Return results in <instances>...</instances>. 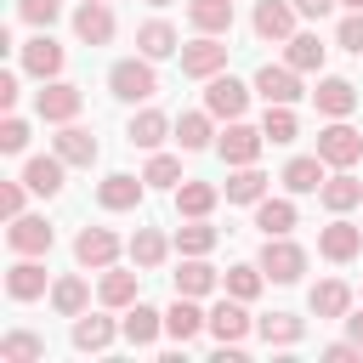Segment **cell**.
Here are the masks:
<instances>
[{
    "label": "cell",
    "instance_id": "74e56055",
    "mask_svg": "<svg viewBox=\"0 0 363 363\" xmlns=\"http://www.w3.org/2000/svg\"><path fill=\"white\" fill-rule=\"evenodd\" d=\"M216 227H210V216H182V227H176V250L182 255H210L216 250Z\"/></svg>",
    "mask_w": 363,
    "mask_h": 363
},
{
    "label": "cell",
    "instance_id": "9c48e42d",
    "mask_svg": "<svg viewBox=\"0 0 363 363\" xmlns=\"http://www.w3.org/2000/svg\"><path fill=\"white\" fill-rule=\"evenodd\" d=\"M295 0H255V11H250V28H255V40H267V45H284L289 34H295Z\"/></svg>",
    "mask_w": 363,
    "mask_h": 363
},
{
    "label": "cell",
    "instance_id": "8fae6325",
    "mask_svg": "<svg viewBox=\"0 0 363 363\" xmlns=\"http://www.w3.org/2000/svg\"><path fill=\"white\" fill-rule=\"evenodd\" d=\"M318 255H323V261H335V267L357 261V255H363V227H357V221H346V216H335V221L318 233Z\"/></svg>",
    "mask_w": 363,
    "mask_h": 363
},
{
    "label": "cell",
    "instance_id": "f5cc1de1",
    "mask_svg": "<svg viewBox=\"0 0 363 363\" xmlns=\"http://www.w3.org/2000/svg\"><path fill=\"white\" fill-rule=\"evenodd\" d=\"M340 323H346V335H352V340H357V346H363V312H346V318H340Z\"/></svg>",
    "mask_w": 363,
    "mask_h": 363
},
{
    "label": "cell",
    "instance_id": "ac0fdd59",
    "mask_svg": "<svg viewBox=\"0 0 363 363\" xmlns=\"http://www.w3.org/2000/svg\"><path fill=\"white\" fill-rule=\"evenodd\" d=\"M312 102H318V113H329V119H346V113H357L363 91H357L352 79H340V74H323V79H318V91H312Z\"/></svg>",
    "mask_w": 363,
    "mask_h": 363
},
{
    "label": "cell",
    "instance_id": "277c9868",
    "mask_svg": "<svg viewBox=\"0 0 363 363\" xmlns=\"http://www.w3.org/2000/svg\"><path fill=\"white\" fill-rule=\"evenodd\" d=\"M250 91H255V85H244V79H233V74L221 68L216 79H204V108H210L216 119H244V113H250Z\"/></svg>",
    "mask_w": 363,
    "mask_h": 363
},
{
    "label": "cell",
    "instance_id": "60d3db41",
    "mask_svg": "<svg viewBox=\"0 0 363 363\" xmlns=\"http://www.w3.org/2000/svg\"><path fill=\"white\" fill-rule=\"evenodd\" d=\"M40 357H45V335H34V329L0 335V363H40Z\"/></svg>",
    "mask_w": 363,
    "mask_h": 363
},
{
    "label": "cell",
    "instance_id": "9a60e30c",
    "mask_svg": "<svg viewBox=\"0 0 363 363\" xmlns=\"http://www.w3.org/2000/svg\"><path fill=\"white\" fill-rule=\"evenodd\" d=\"M17 51H23V68H28L40 85H45V79H57V74H62V62H68V51L51 40V28H40V34H34L28 45H17Z\"/></svg>",
    "mask_w": 363,
    "mask_h": 363
},
{
    "label": "cell",
    "instance_id": "30bf717a",
    "mask_svg": "<svg viewBox=\"0 0 363 363\" xmlns=\"http://www.w3.org/2000/svg\"><path fill=\"white\" fill-rule=\"evenodd\" d=\"M221 68H227V45H221V34H199V40L182 45V74H187V79H216Z\"/></svg>",
    "mask_w": 363,
    "mask_h": 363
},
{
    "label": "cell",
    "instance_id": "816d5d0a",
    "mask_svg": "<svg viewBox=\"0 0 363 363\" xmlns=\"http://www.w3.org/2000/svg\"><path fill=\"white\" fill-rule=\"evenodd\" d=\"M17 96H23V85H17V74H0V108H6V113L17 108Z\"/></svg>",
    "mask_w": 363,
    "mask_h": 363
},
{
    "label": "cell",
    "instance_id": "ffe728a7",
    "mask_svg": "<svg viewBox=\"0 0 363 363\" xmlns=\"http://www.w3.org/2000/svg\"><path fill=\"white\" fill-rule=\"evenodd\" d=\"M204 329H210V312H199V295H176L170 312H164V335L187 346V340H199Z\"/></svg>",
    "mask_w": 363,
    "mask_h": 363
},
{
    "label": "cell",
    "instance_id": "44dd1931",
    "mask_svg": "<svg viewBox=\"0 0 363 363\" xmlns=\"http://www.w3.org/2000/svg\"><path fill=\"white\" fill-rule=\"evenodd\" d=\"M164 136H176V119H164L159 108H142V113H130V125H125V142H130V147H147V153H159Z\"/></svg>",
    "mask_w": 363,
    "mask_h": 363
},
{
    "label": "cell",
    "instance_id": "b9f144b4",
    "mask_svg": "<svg viewBox=\"0 0 363 363\" xmlns=\"http://www.w3.org/2000/svg\"><path fill=\"white\" fill-rule=\"evenodd\" d=\"M261 136H267V142H278V147H284V142H295V136H301L295 108H289V102H267V113H261Z\"/></svg>",
    "mask_w": 363,
    "mask_h": 363
},
{
    "label": "cell",
    "instance_id": "484cf974",
    "mask_svg": "<svg viewBox=\"0 0 363 363\" xmlns=\"http://www.w3.org/2000/svg\"><path fill=\"white\" fill-rule=\"evenodd\" d=\"M51 147H57L68 164H79V170H91V164H96V153H102V147H96V136H91L85 125H74V119L57 130V142H51Z\"/></svg>",
    "mask_w": 363,
    "mask_h": 363
},
{
    "label": "cell",
    "instance_id": "52a82bcc",
    "mask_svg": "<svg viewBox=\"0 0 363 363\" xmlns=\"http://www.w3.org/2000/svg\"><path fill=\"white\" fill-rule=\"evenodd\" d=\"M79 108H85V91L68 79H45V91L34 96V113L45 125H68V119H79Z\"/></svg>",
    "mask_w": 363,
    "mask_h": 363
},
{
    "label": "cell",
    "instance_id": "f35d334b",
    "mask_svg": "<svg viewBox=\"0 0 363 363\" xmlns=\"http://www.w3.org/2000/svg\"><path fill=\"white\" fill-rule=\"evenodd\" d=\"M216 199H221V187H216V182H193V176H187V182L176 187V216H210V210H216Z\"/></svg>",
    "mask_w": 363,
    "mask_h": 363
},
{
    "label": "cell",
    "instance_id": "bcb514c9",
    "mask_svg": "<svg viewBox=\"0 0 363 363\" xmlns=\"http://www.w3.org/2000/svg\"><path fill=\"white\" fill-rule=\"evenodd\" d=\"M335 45H340V51H352V57H363V11H346V17H340Z\"/></svg>",
    "mask_w": 363,
    "mask_h": 363
},
{
    "label": "cell",
    "instance_id": "db71d44e",
    "mask_svg": "<svg viewBox=\"0 0 363 363\" xmlns=\"http://www.w3.org/2000/svg\"><path fill=\"white\" fill-rule=\"evenodd\" d=\"M340 6H346V11H363V0H340Z\"/></svg>",
    "mask_w": 363,
    "mask_h": 363
},
{
    "label": "cell",
    "instance_id": "7dc6e473",
    "mask_svg": "<svg viewBox=\"0 0 363 363\" xmlns=\"http://www.w3.org/2000/svg\"><path fill=\"white\" fill-rule=\"evenodd\" d=\"M23 147H28V119L6 113L0 119V153H23Z\"/></svg>",
    "mask_w": 363,
    "mask_h": 363
},
{
    "label": "cell",
    "instance_id": "8d00e7d4",
    "mask_svg": "<svg viewBox=\"0 0 363 363\" xmlns=\"http://www.w3.org/2000/svg\"><path fill=\"white\" fill-rule=\"evenodd\" d=\"M295 221H301L295 199H261V204H255V227H261L267 238H278V233H295Z\"/></svg>",
    "mask_w": 363,
    "mask_h": 363
},
{
    "label": "cell",
    "instance_id": "7bdbcfd3",
    "mask_svg": "<svg viewBox=\"0 0 363 363\" xmlns=\"http://www.w3.org/2000/svg\"><path fill=\"white\" fill-rule=\"evenodd\" d=\"M261 284H267L261 261H238V267H227V272H221V289H227V295H238V301H255V295H261Z\"/></svg>",
    "mask_w": 363,
    "mask_h": 363
},
{
    "label": "cell",
    "instance_id": "d4e9b609",
    "mask_svg": "<svg viewBox=\"0 0 363 363\" xmlns=\"http://www.w3.org/2000/svg\"><path fill=\"white\" fill-rule=\"evenodd\" d=\"M210 142H216V113L210 108H193V113L176 119V147L182 153H204Z\"/></svg>",
    "mask_w": 363,
    "mask_h": 363
},
{
    "label": "cell",
    "instance_id": "4fadbf2b",
    "mask_svg": "<svg viewBox=\"0 0 363 363\" xmlns=\"http://www.w3.org/2000/svg\"><path fill=\"white\" fill-rule=\"evenodd\" d=\"M6 244H11V255H51L57 233H51V221H45V216H11Z\"/></svg>",
    "mask_w": 363,
    "mask_h": 363
},
{
    "label": "cell",
    "instance_id": "d6a6232c",
    "mask_svg": "<svg viewBox=\"0 0 363 363\" xmlns=\"http://www.w3.org/2000/svg\"><path fill=\"white\" fill-rule=\"evenodd\" d=\"M221 193H227V204H261L267 199V170L261 164H238Z\"/></svg>",
    "mask_w": 363,
    "mask_h": 363
},
{
    "label": "cell",
    "instance_id": "3957f363",
    "mask_svg": "<svg viewBox=\"0 0 363 363\" xmlns=\"http://www.w3.org/2000/svg\"><path fill=\"white\" fill-rule=\"evenodd\" d=\"M261 147H267V136H261V125H244V119H227V130H216V153L227 159V170H238V164H255V159H261Z\"/></svg>",
    "mask_w": 363,
    "mask_h": 363
},
{
    "label": "cell",
    "instance_id": "c3c4849f",
    "mask_svg": "<svg viewBox=\"0 0 363 363\" xmlns=\"http://www.w3.org/2000/svg\"><path fill=\"white\" fill-rule=\"evenodd\" d=\"M23 199H28V182H23V176H17V182H6V187H0V216H6V221H11V216H23Z\"/></svg>",
    "mask_w": 363,
    "mask_h": 363
},
{
    "label": "cell",
    "instance_id": "2e32d148",
    "mask_svg": "<svg viewBox=\"0 0 363 363\" xmlns=\"http://www.w3.org/2000/svg\"><path fill=\"white\" fill-rule=\"evenodd\" d=\"M147 199V176H130V170H113L96 182V204L102 210H136Z\"/></svg>",
    "mask_w": 363,
    "mask_h": 363
},
{
    "label": "cell",
    "instance_id": "8992f818",
    "mask_svg": "<svg viewBox=\"0 0 363 363\" xmlns=\"http://www.w3.org/2000/svg\"><path fill=\"white\" fill-rule=\"evenodd\" d=\"M250 85H255V91H261V102H289V108H295V102H301V96H312V91H306V85H301V74H295V68H289V62H261V68H255V79H250Z\"/></svg>",
    "mask_w": 363,
    "mask_h": 363
},
{
    "label": "cell",
    "instance_id": "cb8c5ba5",
    "mask_svg": "<svg viewBox=\"0 0 363 363\" xmlns=\"http://www.w3.org/2000/svg\"><path fill=\"white\" fill-rule=\"evenodd\" d=\"M113 335H125V329L113 318H102V312H79L74 318V352H108Z\"/></svg>",
    "mask_w": 363,
    "mask_h": 363
},
{
    "label": "cell",
    "instance_id": "ab89813d",
    "mask_svg": "<svg viewBox=\"0 0 363 363\" xmlns=\"http://www.w3.org/2000/svg\"><path fill=\"white\" fill-rule=\"evenodd\" d=\"M164 255H170V238H164L159 227H136V238H130V261H136L142 272H153V267H164Z\"/></svg>",
    "mask_w": 363,
    "mask_h": 363
},
{
    "label": "cell",
    "instance_id": "6da1fadb",
    "mask_svg": "<svg viewBox=\"0 0 363 363\" xmlns=\"http://www.w3.org/2000/svg\"><path fill=\"white\" fill-rule=\"evenodd\" d=\"M108 91L119 96V102H153L159 96V74H153V57H119L113 68H108Z\"/></svg>",
    "mask_w": 363,
    "mask_h": 363
},
{
    "label": "cell",
    "instance_id": "603a6c76",
    "mask_svg": "<svg viewBox=\"0 0 363 363\" xmlns=\"http://www.w3.org/2000/svg\"><path fill=\"white\" fill-rule=\"evenodd\" d=\"M136 51H142V57H153V62H164V57H182V34H176L164 17H147V23L136 28Z\"/></svg>",
    "mask_w": 363,
    "mask_h": 363
},
{
    "label": "cell",
    "instance_id": "836d02e7",
    "mask_svg": "<svg viewBox=\"0 0 363 363\" xmlns=\"http://www.w3.org/2000/svg\"><path fill=\"white\" fill-rule=\"evenodd\" d=\"M119 329H125L130 346H153V340L164 335V312H153V306L136 301V306H125V323H119Z\"/></svg>",
    "mask_w": 363,
    "mask_h": 363
},
{
    "label": "cell",
    "instance_id": "5b68a950",
    "mask_svg": "<svg viewBox=\"0 0 363 363\" xmlns=\"http://www.w3.org/2000/svg\"><path fill=\"white\" fill-rule=\"evenodd\" d=\"M318 153H323L329 170H352V164L363 159V136H357L346 119H329V125L318 130Z\"/></svg>",
    "mask_w": 363,
    "mask_h": 363
},
{
    "label": "cell",
    "instance_id": "ba28073f",
    "mask_svg": "<svg viewBox=\"0 0 363 363\" xmlns=\"http://www.w3.org/2000/svg\"><path fill=\"white\" fill-rule=\"evenodd\" d=\"M250 329H255L250 301L227 295V301H216V306H210V335H216V346H244V335H250Z\"/></svg>",
    "mask_w": 363,
    "mask_h": 363
},
{
    "label": "cell",
    "instance_id": "ee69618b",
    "mask_svg": "<svg viewBox=\"0 0 363 363\" xmlns=\"http://www.w3.org/2000/svg\"><path fill=\"white\" fill-rule=\"evenodd\" d=\"M142 176H147V187H170V193H176V187L187 182V176H182V159H176V153H153Z\"/></svg>",
    "mask_w": 363,
    "mask_h": 363
},
{
    "label": "cell",
    "instance_id": "f546056e",
    "mask_svg": "<svg viewBox=\"0 0 363 363\" xmlns=\"http://www.w3.org/2000/svg\"><path fill=\"white\" fill-rule=\"evenodd\" d=\"M306 306H312V318H346L352 312V284L346 278H323V284H312Z\"/></svg>",
    "mask_w": 363,
    "mask_h": 363
},
{
    "label": "cell",
    "instance_id": "83f0119b",
    "mask_svg": "<svg viewBox=\"0 0 363 363\" xmlns=\"http://www.w3.org/2000/svg\"><path fill=\"white\" fill-rule=\"evenodd\" d=\"M210 289H221V272L204 261V255H182V267H176V295H210Z\"/></svg>",
    "mask_w": 363,
    "mask_h": 363
},
{
    "label": "cell",
    "instance_id": "5bb4252c",
    "mask_svg": "<svg viewBox=\"0 0 363 363\" xmlns=\"http://www.w3.org/2000/svg\"><path fill=\"white\" fill-rule=\"evenodd\" d=\"M74 34H79L85 45H108V40L119 34L113 0H79V6H74Z\"/></svg>",
    "mask_w": 363,
    "mask_h": 363
},
{
    "label": "cell",
    "instance_id": "681fc988",
    "mask_svg": "<svg viewBox=\"0 0 363 363\" xmlns=\"http://www.w3.org/2000/svg\"><path fill=\"white\" fill-rule=\"evenodd\" d=\"M357 357H363L357 340H335V346H323V363H357Z\"/></svg>",
    "mask_w": 363,
    "mask_h": 363
},
{
    "label": "cell",
    "instance_id": "e0dca14e",
    "mask_svg": "<svg viewBox=\"0 0 363 363\" xmlns=\"http://www.w3.org/2000/svg\"><path fill=\"white\" fill-rule=\"evenodd\" d=\"M136 295H142V267H136V272H130V267H102L96 301H102L108 312H125V306H136Z\"/></svg>",
    "mask_w": 363,
    "mask_h": 363
},
{
    "label": "cell",
    "instance_id": "e575fe53",
    "mask_svg": "<svg viewBox=\"0 0 363 363\" xmlns=\"http://www.w3.org/2000/svg\"><path fill=\"white\" fill-rule=\"evenodd\" d=\"M255 335H261L267 346H301L306 318H295V312H267V318H255Z\"/></svg>",
    "mask_w": 363,
    "mask_h": 363
},
{
    "label": "cell",
    "instance_id": "7402d4cb",
    "mask_svg": "<svg viewBox=\"0 0 363 363\" xmlns=\"http://www.w3.org/2000/svg\"><path fill=\"white\" fill-rule=\"evenodd\" d=\"M6 295L11 301H40L45 295V261L40 255H17L6 267Z\"/></svg>",
    "mask_w": 363,
    "mask_h": 363
},
{
    "label": "cell",
    "instance_id": "11a10c76",
    "mask_svg": "<svg viewBox=\"0 0 363 363\" xmlns=\"http://www.w3.org/2000/svg\"><path fill=\"white\" fill-rule=\"evenodd\" d=\"M147 6H170V0H147Z\"/></svg>",
    "mask_w": 363,
    "mask_h": 363
},
{
    "label": "cell",
    "instance_id": "d590c367",
    "mask_svg": "<svg viewBox=\"0 0 363 363\" xmlns=\"http://www.w3.org/2000/svg\"><path fill=\"white\" fill-rule=\"evenodd\" d=\"M187 23L199 34H233V0H187Z\"/></svg>",
    "mask_w": 363,
    "mask_h": 363
},
{
    "label": "cell",
    "instance_id": "1f68e13d",
    "mask_svg": "<svg viewBox=\"0 0 363 363\" xmlns=\"http://www.w3.org/2000/svg\"><path fill=\"white\" fill-rule=\"evenodd\" d=\"M318 199H323V210H335V216H346L352 204H363V182H357L352 170H335V176H323V187H318Z\"/></svg>",
    "mask_w": 363,
    "mask_h": 363
},
{
    "label": "cell",
    "instance_id": "7c38bea8",
    "mask_svg": "<svg viewBox=\"0 0 363 363\" xmlns=\"http://www.w3.org/2000/svg\"><path fill=\"white\" fill-rule=\"evenodd\" d=\"M74 261H79L85 272L113 267V261H119V233H108V227H79V233H74Z\"/></svg>",
    "mask_w": 363,
    "mask_h": 363
},
{
    "label": "cell",
    "instance_id": "d6986e66",
    "mask_svg": "<svg viewBox=\"0 0 363 363\" xmlns=\"http://www.w3.org/2000/svg\"><path fill=\"white\" fill-rule=\"evenodd\" d=\"M62 176H68V159L51 147V153H34L28 164H23V182H28V193H40V199H57L62 193Z\"/></svg>",
    "mask_w": 363,
    "mask_h": 363
},
{
    "label": "cell",
    "instance_id": "f907efd6",
    "mask_svg": "<svg viewBox=\"0 0 363 363\" xmlns=\"http://www.w3.org/2000/svg\"><path fill=\"white\" fill-rule=\"evenodd\" d=\"M335 6H340V0H295V11H301L306 23H318V17H329Z\"/></svg>",
    "mask_w": 363,
    "mask_h": 363
},
{
    "label": "cell",
    "instance_id": "4dcf8cb0",
    "mask_svg": "<svg viewBox=\"0 0 363 363\" xmlns=\"http://www.w3.org/2000/svg\"><path fill=\"white\" fill-rule=\"evenodd\" d=\"M323 57H329V45H323V40L312 34V28H306V34H289V40H284V62H289L295 74H318V68H323Z\"/></svg>",
    "mask_w": 363,
    "mask_h": 363
},
{
    "label": "cell",
    "instance_id": "4316f807",
    "mask_svg": "<svg viewBox=\"0 0 363 363\" xmlns=\"http://www.w3.org/2000/svg\"><path fill=\"white\" fill-rule=\"evenodd\" d=\"M323 176H329L323 153H295V159L284 164V176H278V182H284L289 193H318V187H323Z\"/></svg>",
    "mask_w": 363,
    "mask_h": 363
},
{
    "label": "cell",
    "instance_id": "7a4b0ae2",
    "mask_svg": "<svg viewBox=\"0 0 363 363\" xmlns=\"http://www.w3.org/2000/svg\"><path fill=\"white\" fill-rule=\"evenodd\" d=\"M261 272H267V284H301V272H306V250L289 238V233H278V238H267L261 244Z\"/></svg>",
    "mask_w": 363,
    "mask_h": 363
},
{
    "label": "cell",
    "instance_id": "f6af8a7d",
    "mask_svg": "<svg viewBox=\"0 0 363 363\" xmlns=\"http://www.w3.org/2000/svg\"><path fill=\"white\" fill-rule=\"evenodd\" d=\"M17 17H23L28 28H51V23L62 17V0H17Z\"/></svg>",
    "mask_w": 363,
    "mask_h": 363
},
{
    "label": "cell",
    "instance_id": "f1b7e54d",
    "mask_svg": "<svg viewBox=\"0 0 363 363\" xmlns=\"http://www.w3.org/2000/svg\"><path fill=\"white\" fill-rule=\"evenodd\" d=\"M51 312H57V318H79V312H91V284H85L79 272H62V278L51 284Z\"/></svg>",
    "mask_w": 363,
    "mask_h": 363
}]
</instances>
